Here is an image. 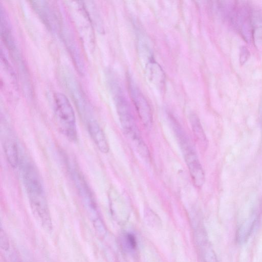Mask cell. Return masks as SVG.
<instances>
[{"label": "cell", "mask_w": 262, "mask_h": 262, "mask_svg": "<svg viewBox=\"0 0 262 262\" xmlns=\"http://www.w3.org/2000/svg\"><path fill=\"white\" fill-rule=\"evenodd\" d=\"M54 110L58 129L69 140H76L77 136L75 115L65 95L61 93L54 94Z\"/></svg>", "instance_id": "obj_1"}, {"label": "cell", "mask_w": 262, "mask_h": 262, "mask_svg": "<svg viewBox=\"0 0 262 262\" xmlns=\"http://www.w3.org/2000/svg\"><path fill=\"white\" fill-rule=\"evenodd\" d=\"M112 85L116 110L121 126L125 133L135 142L138 147L144 142L140 136L130 106L119 84L115 83Z\"/></svg>", "instance_id": "obj_2"}, {"label": "cell", "mask_w": 262, "mask_h": 262, "mask_svg": "<svg viewBox=\"0 0 262 262\" xmlns=\"http://www.w3.org/2000/svg\"><path fill=\"white\" fill-rule=\"evenodd\" d=\"M194 184L198 187L205 182V173L190 140L180 145Z\"/></svg>", "instance_id": "obj_3"}, {"label": "cell", "mask_w": 262, "mask_h": 262, "mask_svg": "<svg viewBox=\"0 0 262 262\" xmlns=\"http://www.w3.org/2000/svg\"><path fill=\"white\" fill-rule=\"evenodd\" d=\"M131 99L136 108L139 117L144 126L149 127L152 123V111L144 95L132 80L128 81Z\"/></svg>", "instance_id": "obj_4"}, {"label": "cell", "mask_w": 262, "mask_h": 262, "mask_svg": "<svg viewBox=\"0 0 262 262\" xmlns=\"http://www.w3.org/2000/svg\"><path fill=\"white\" fill-rule=\"evenodd\" d=\"M87 127L92 140L99 150L106 154L109 151L108 144L105 134L98 123L93 119L87 121Z\"/></svg>", "instance_id": "obj_5"}, {"label": "cell", "mask_w": 262, "mask_h": 262, "mask_svg": "<svg viewBox=\"0 0 262 262\" xmlns=\"http://www.w3.org/2000/svg\"><path fill=\"white\" fill-rule=\"evenodd\" d=\"M257 216L253 215L246 220L238 227L236 233L238 243L243 244L249 239L255 226Z\"/></svg>", "instance_id": "obj_6"}, {"label": "cell", "mask_w": 262, "mask_h": 262, "mask_svg": "<svg viewBox=\"0 0 262 262\" xmlns=\"http://www.w3.org/2000/svg\"><path fill=\"white\" fill-rule=\"evenodd\" d=\"M3 146L8 163L11 167H16L19 163V155L16 143L13 139L7 138L4 139Z\"/></svg>", "instance_id": "obj_7"}, {"label": "cell", "mask_w": 262, "mask_h": 262, "mask_svg": "<svg viewBox=\"0 0 262 262\" xmlns=\"http://www.w3.org/2000/svg\"><path fill=\"white\" fill-rule=\"evenodd\" d=\"M32 6L37 14L49 28H52V17L53 15L48 4L45 1H32Z\"/></svg>", "instance_id": "obj_8"}, {"label": "cell", "mask_w": 262, "mask_h": 262, "mask_svg": "<svg viewBox=\"0 0 262 262\" xmlns=\"http://www.w3.org/2000/svg\"><path fill=\"white\" fill-rule=\"evenodd\" d=\"M151 57L149 58V61L146 65L147 74L150 79L155 83L158 84H161L164 79L163 71L160 67L154 61Z\"/></svg>", "instance_id": "obj_9"}, {"label": "cell", "mask_w": 262, "mask_h": 262, "mask_svg": "<svg viewBox=\"0 0 262 262\" xmlns=\"http://www.w3.org/2000/svg\"><path fill=\"white\" fill-rule=\"evenodd\" d=\"M190 122L193 133L199 142L205 146L207 139L198 117L194 114L190 116Z\"/></svg>", "instance_id": "obj_10"}, {"label": "cell", "mask_w": 262, "mask_h": 262, "mask_svg": "<svg viewBox=\"0 0 262 262\" xmlns=\"http://www.w3.org/2000/svg\"><path fill=\"white\" fill-rule=\"evenodd\" d=\"M255 17L252 24V38L255 46L262 51V17Z\"/></svg>", "instance_id": "obj_11"}, {"label": "cell", "mask_w": 262, "mask_h": 262, "mask_svg": "<svg viewBox=\"0 0 262 262\" xmlns=\"http://www.w3.org/2000/svg\"><path fill=\"white\" fill-rule=\"evenodd\" d=\"M123 237V243L125 248L128 250H134L137 247V242L134 235L127 233Z\"/></svg>", "instance_id": "obj_12"}, {"label": "cell", "mask_w": 262, "mask_h": 262, "mask_svg": "<svg viewBox=\"0 0 262 262\" xmlns=\"http://www.w3.org/2000/svg\"><path fill=\"white\" fill-rule=\"evenodd\" d=\"M204 258L205 262H219L215 254L210 248H207L205 251Z\"/></svg>", "instance_id": "obj_13"}, {"label": "cell", "mask_w": 262, "mask_h": 262, "mask_svg": "<svg viewBox=\"0 0 262 262\" xmlns=\"http://www.w3.org/2000/svg\"><path fill=\"white\" fill-rule=\"evenodd\" d=\"M0 245L1 248L4 250L7 251L9 248V239L2 229L0 231Z\"/></svg>", "instance_id": "obj_14"}, {"label": "cell", "mask_w": 262, "mask_h": 262, "mask_svg": "<svg viewBox=\"0 0 262 262\" xmlns=\"http://www.w3.org/2000/svg\"><path fill=\"white\" fill-rule=\"evenodd\" d=\"M250 56V52L247 48L245 47H243L240 51L239 54V62L242 65L245 63Z\"/></svg>", "instance_id": "obj_15"}]
</instances>
